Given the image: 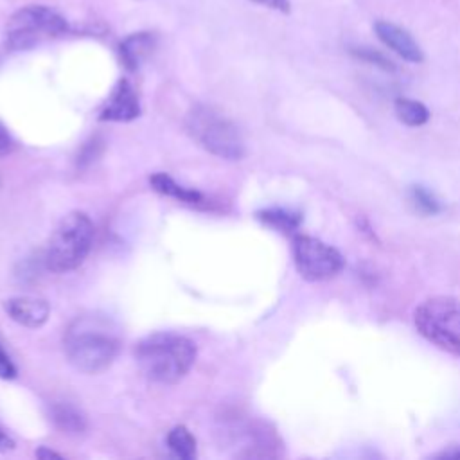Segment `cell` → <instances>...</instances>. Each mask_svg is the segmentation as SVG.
<instances>
[{"label": "cell", "instance_id": "30bf717a", "mask_svg": "<svg viewBox=\"0 0 460 460\" xmlns=\"http://www.w3.org/2000/svg\"><path fill=\"white\" fill-rule=\"evenodd\" d=\"M5 313L23 327H41L50 316V305L45 298L38 296H13L4 302Z\"/></svg>", "mask_w": 460, "mask_h": 460}, {"label": "cell", "instance_id": "e0dca14e", "mask_svg": "<svg viewBox=\"0 0 460 460\" xmlns=\"http://www.w3.org/2000/svg\"><path fill=\"white\" fill-rule=\"evenodd\" d=\"M410 199L415 205L417 210H420L422 214H438L442 210L440 201L422 185H413L410 190Z\"/></svg>", "mask_w": 460, "mask_h": 460}, {"label": "cell", "instance_id": "6da1fadb", "mask_svg": "<svg viewBox=\"0 0 460 460\" xmlns=\"http://www.w3.org/2000/svg\"><path fill=\"white\" fill-rule=\"evenodd\" d=\"M63 345L65 354L75 370L99 374L115 361L120 340L111 320L88 314L77 316L68 325Z\"/></svg>", "mask_w": 460, "mask_h": 460}, {"label": "cell", "instance_id": "3957f363", "mask_svg": "<svg viewBox=\"0 0 460 460\" xmlns=\"http://www.w3.org/2000/svg\"><path fill=\"white\" fill-rule=\"evenodd\" d=\"M93 241V223L79 210L66 214L49 237L43 262L54 273L75 270L86 259Z\"/></svg>", "mask_w": 460, "mask_h": 460}, {"label": "cell", "instance_id": "603a6c76", "mask_svg": "<svg viewBox=\"0 0 460 460\" xmlns=\"http://www.w3.org/2000/svg\"><path fill=\"white\" fill-rule=\"evenodd\" d=\"M36 456L38 458H61V455L59 453H54V451H50V449H45V447H40L38 451H36Z\"/></svg>", "mask_w": 460, "mask_h": 460}, {"label": "cell", "instance_id": "cb8c5ba5", "mask_svg": "<svg viewBox=\"0 0 460 460\" xmlns=\"http://www.w3.org/2000/svg\"><path fill=\"white\" fill-rule=\"evenodd\" d=\"M442 456H446V458H460V447H458L456 451H449V453H444Z\"/></svg>", "mask_w": 460, "mask_h": 460}, {"label": "cell", "instance_id": "4fadbf2b", "mask_svg": "<svg viewBox=\"0 0 460 460\" xmlns=\"http://www.w3.org/2000/svg\"><path fill=\"white\" fill-rule=\"evenodd\" d=\"M50 419L54 424L68 435H79L86 429L84 413L70 402H56L50 406Z\"/></svg>", "mask_w": 460, "mask_h": 460}, {"label": "cell", "instance_id": "8992f818", "mask_svg": "<svg viewBox=\"0 0 460 460\" xmlns=\"http://www.w3.org/2000/svg\"><path fill=\"white\" fill-rule=\"evenodd\" d=\"M417 331L431 343L460 356V300L453 296H431L413 311Z\"/></svg>", "mask_w": 460, "mask_h": 460}, {"label": "cell", "instance_id": "44dd1931", "mask_svg": "<svg viewBox=\"0 0 460 460\" xmlns=\"http://www.w3.org/2000/svg\"><path fill=\"white\" fill-rule=\"evenodd\" d=\"M14 149V142L11 135L5 131V128L0 124V156L9 155Z\"/></svg>", "mask_w": 460, "mask_h": 460}, {"label": "cell", "instance_id": "8fae6325", "mask_svg": "<svg viewBox=\"0 0 460 460\" xmlns=\"http://www.w3.org/2000/svg\"><path fill=\"white\" fill-rule=\"evenodd\" d=\"M156 38L153 32L140 31L126 36L119 43V58L126 70L135 72L153 52Z\"/></svg>", "mask_w": 460, "mask_h": 460}, {"label": "cell", "instance_id": "9c48e42d", "mask_svg": "<svg viewBox=\"0 0 460 460\" xmlns=\"http://www.w3.org/2000/svg\"><path fill=\"white\" fill-rule=\"evenodd\" d=\"M374 31L377 38L397 56H401L404 61L410 63H420L424 59V52L420 45L413 40V36L402 29L401 25L386 20H377L374 23Z\"/></svg>", "mask_w": 460, "mask_h": 460}, {"label": "cell", "instance_id": "7a4b0ae2", "mask_svg": "<svg viewBox=\"0 0 460 460\" xmlns=\"http://www.w3.org/2000/svg\"><path fill=\"white\" fill-rule=\"evenodd\" d=\"M142 374L162 385L178 383L196 361V343L180 334L158 332L144 338L135 349Z\"/></svg>", "mask_w": 460, "mask_h": 460}, {"label": "cell", "instance_id": "52a82bcc", "mask_svg": "<svg viewBox=\"0 0 460 460\" xmlns=\"http://www.w3.org/2000/svg\"><path fill=\"white\" fill-rule=\"evenodd\" d=\"M293 261L300 277L309 282L329 280L345 266V259L336 248L311 235L293 239Z\"/></svg>", "mask_w": 460, "mask_h": 460}, {"label": "cell", "instance_id": "ac0fdd59", "mask_svg": "<svg viewBox=\"0 0 460 460\" xmlns=\"http://www.w3.org/2000/svg\"><path fill=\"white\" fill-rule=\"evenodd\" d=\"M350 54L365 63H370L381 70H386V72H394L395 70V63L386 58L383 52L376 50V49H370V47H350Z\"/></svg>", "mask_w": 460, "mask_h": 460}, {"label": "cell", "instance_id": "5bb4252c", "mask_svg": "<svg viewBox=\"0 0 460 460\" xmlns=\"http://www.w3.org/2000/svg\"><path fill=\"white\" fill-rule=\"evenodd\" d=\"M394 110L397 119L406 124V126H422L429 120V110L415 99H408V97H399L394 102Z\"/></svg>", "mask_w": 460, "mask_h": 460}, {"label": "cell", "instance_id": "9a60e30c", "mask_svg": "<svg viewBox=\"0 0 460 460\" xmlns=\"http://www.w3.org/2000/svg\"><path fill=\"white\" fill-rule=\"evenodd\" d=\"M257 217L266 223L271 228H277L280 232H295L300 226L302 216L298 212L293 210H286V208H266L257 212Z\"/></svg>", "mask_w": 460, "mask_h": 460}, {"label": "cell", "instance_id": "d6986e66", "mask_svg": "<svg viewBox=\"0 0 460 460\" xmlns=\"http://www.w3.org/2000/svg\"><path fill=\"white\" fill-rule=\"evenodd\" d=\"M0 377L2 379H13L16 377V367L11 361L9 354L4 350L2 343H0Z\"/></svg>", "mask_w": 460, "mask_h": 460}, {"label": "cell", "instance_id": "277c9868", "mask_svg": "<svg viewBox=\"0 0 460 460\" xmlns=\"http://www.w3.org/2000/svg\"><path fill=\"white\" fill-rule=\"evenodd\" d=\"M185 128L194 142L219 158L239 160L244 155V142L237 126L210 106L196 104L190 108Z\"/></svg>", "mask_w": 460, "mask_h": 460}, {"label": "cell", "instance_id": "7c38bea8", "mask_svg": "<svg viewBox=\"0 0 460 460\" xmlns=\"http://www.w3.org/2000/svg\"><path fill=\"white\" fill-rule=\"evenodd\" d=\"M149 183H151V187L156 190V192H160V194H164V196H167V198H174V199H178V201H181V203H189V205H203V203H207V198L201 194V192H198V190H194V189H187V187H181V185H178L169 174H165V172H156V174H153L151 178H149Z\"/></svg>", "mask_w": 460, "mask_h": 460}, {"label": "cell", "instance_id": "5b68a950", "mask_svg": "<svg viewBox=\"0 0 460 460\" xmlns=\"http://www.w3.org/2000/svg\"><path fill=\"white\" fill-rule=\"evenodd\" d=\"M68 31V22L49 5H25L5 22L4 45L7 50H27L41 40L58 38Z\"/></svg>", "mask_w": 460, "mask_h": 460}, {"label": "cell", "instance_id": "7402d4cb", "mask_svg": "<svg viewBox=\"0 0 460 460\" xmlns=\"http://www.w3.org/2000/svg\"><path fill=\"white\" fill-rule=\"evenodd\" d=\"M14 447V440L0 428V453L4 451H11Z\"/></svg>", "mask_w": 460, "mask_h": 460}, {"label": "cell", "instance_id": "ba28073f", "mask_svg": "<svg viewBox=\"0 0 460 460\" xmlns=\"http://www.w3.org/2000/svg\"><path fill=\"white\" fill-rule=\"evenodd\" d=\"M140 115V102L128 79H120L99 113V120L129 122Z\"/></svg>", "mask_w": 460, "mask_h": 460}, {"label": "cell", "instance_id": "ffe728a7", "mask_svg": "<svg viewBox=\"0 0 460 460\" xmlns=\"http://www.w3.org/2000/svg\"><path fill=\"white\" fill-rule=\"evenodd\" d=\"M252 2L261 4L264 7H270V9H275V11H280V13H289L291 11L289 0H252Z\"/></svg>", "mask_w": 460, "mask_h": 460}, {"label": "cell", "instance_id": "2e32d148", "mask_svg": "<svg viewBox=\"0 0 460 460\" xmlns=\"http://www.w3.org/2000/svg\"><path fill=\"white\" fill-rule=\"evenodd\" d=\"M167 446L178 458L190 460L196 456V438L185 426H174L167 433Z\"/></svg>", "mask_w": 460, "mask_h": 460}]
</instances>
